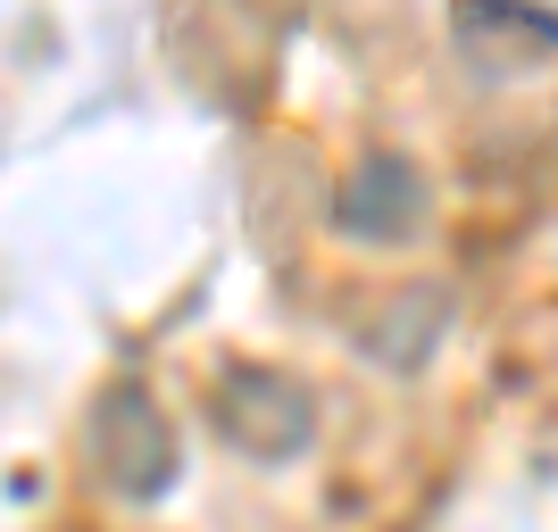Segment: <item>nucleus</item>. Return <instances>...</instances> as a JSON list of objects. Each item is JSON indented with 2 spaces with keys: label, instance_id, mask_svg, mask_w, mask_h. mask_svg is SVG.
I'll use <instances>...</instances> for the list:
<instances>
[{
  "label": "nucleus",
  "instance_id": "1",
  "mask_svg": "<svg viewBox=\"0 0 558 532\" xmlns=\"http://www.w3.org/2000/svg\"><path fill=\"white\" fill-rule=\"evenodd\" d=\"M217 424H226V441L242 449V458L276 466V458H301L308 433H317V408L301 399V383H283V374L267 367H233L226 383H217Z\"/></svg>",
  "mask_w": 558,
  "mask_h": 532
},
{
  "label": "nucleus",
  "instance_id": "2",
  "mask_svg": "<svg viewBox=\"0 0 558 532\" xmlns=\"http://www.w3.org/2000/svg\"><path fill=\"white\" fill-rule=\"evenodd\" d=\"M450 34H459V59L492 84L542 75L558 50L550 9H534V0H450Z\"/></svg>",
  "mask_w": 558,
  "mask_h": 532
},
{
  "label": "nucleus",
  "instance_id": "3",
  "mask_svg": "<svg viewBox=\"0 0 558 532\" xmlns=\"http://www.w3.org/2000/svg\"><path fill=\"white\" fill-rule=\"evenodd\" d=\"M93 449L100 466H109V483L125 491V499H159L167 483H175V433H167V417L150 408V392H109L93 417Z\"/></svg>",
  "mask_w": 558,
  "mask_h": 532
},
{
  "label": "nucleus",
  "instance_id": "4",
  "mask_svg": "<svg viewBox=\"0 0 558 532\" xmlns=\"http://www.w3.org/2000/svg\"><path fill=\"white\" fill-rule=\"evenodd\" d=\"M333 225H342L350 242H417V225H425L417 166L392 159V150L359 159V166H350V184H342V200H333Z\"/></svg>",
  "mask_w": 558,
  "mask_h": 532
}]
</instances>
